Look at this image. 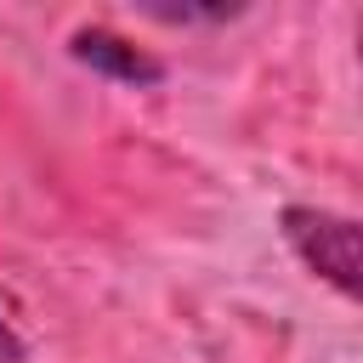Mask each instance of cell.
Listing matches in <instances>:
<instances>
[{
	"mask_svg": "<svg viewBox=\"0 0 363 363\" xmlns=\"http://www.w3.org/2000/svg\"><path fill=\"white\" fill-rule=\"evenodd\" d=\"M0 363H23V340H17V329L6 323V312H0Z\"/></svg>",
	"mask_w": 363,
	"mask_h": 363,
	"instance_id": "obj_4",
	"label": "cell"
},
{
	"mask_svg": "<svg viewBox=\"0 0 363 363\" xmlns=\"http://www.w3.org/2000/svg\"><path fill=\"white\" fill-rule=\"evenodd\" d=\"M147 17H159V23H227L233 6H147Z\"/></svg>",
	"mask_w": 363,
	"mask_h": 363,
	"instance_id": "obj_3",
	"label": "cell"
},
{
	"mask_svg": "<svg viewBox=\"0 0 363 363\" xmlns=\"http://www.w3.org/2000/svg\"><path fill=\"white\" fill-rule=\"evenodd\" d=\"M68 57H74L79 68L113 79V85H130V91H153V85H164V62H159L147 45H136L130 34L102 28V23L74 28V34H68Z\"/></svg>",
	"mask_w": 363,
	"mask_h": 363,
	"instance_id": "obj_2",
	"label": "cell"
},
{
	"mask_svg": "<svg viewBox=\"0 0 363 363\" xmlns=\"http://www.w3.org/2000/svg\"><path fill=\"white\" fill-rule=\"evenodd\" d=\"M278 233H284L289 255L318 284H329L340 301L363 295V261H357V221L352 216L323 210V204H284L278 210Z\"/></svg>",
	"mask_w": 363,
	"mask_h": 363,
	"instance_id": "obj_1",
	"label": "cell"
}]
</instances>
